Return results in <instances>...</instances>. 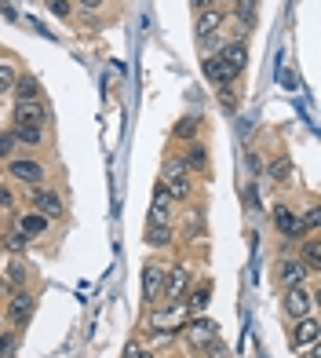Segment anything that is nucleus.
<instances>
[{"mask_svg": "<svg viewBox=\"0 0 321 358\" xmlns=\"http://www.w3.org/2000/svg\"><path fill=\"white\" fill-rule=\"evenodd\" d=\"M11 139L22 146H40L44 143V128L40 124H11Z\"/></svg>", "mask_w": 321, "mask_h": 358, "instance_id": "16", "label": "nucleus"}, {"mask_svg": "<svg viewBox=\"0 0 321 358\" xmlns=\"http://www.w3.org/2000/svg\"><path fill=\"white\" fill-rule=\"evenodd\" d=\"M186 336H190V344L201 351L208 340H216V336H219V325H216L212 318H194V322L186 325Z\"/></svg>", "mask_w": 321, "mask_h": 358, "instance_id": "10", "label": "nucleus"}, {"mask_svg": "<svg viewBox=\"0 0 321 358\" xmlns=\"http://www.w3.org/2000/svg\"><path fill=\"white\" fill-rule=\"evenodd\" d=\"M307 227H311V231L318 227V208H311V213H307V220H303V231H307Z\"/></svg>", "mask_w": 321, "mask_h": 358, "instance_id": "34", "label": "nucleus"}, {"mask_svg": "<svg viewBox=\"0 0 321 358\" xmlns=\"http://www.w3.org/2000/svg\"><path fill=\"white\" fill-rule=\"evenodd\" d=\"M204 77H208V80H216L219 88H227V85H234V80H237V73L223 66L219 55H208V59H204Z\"/></svg>", "mask_w": 321, "mask_h": 358, "instance_id": "15", "label": "nucleus"}, {"mask_svg": "<svg viewBox=\"0 0 321 358\" xmlns=\"http://www.w3.org/2000/svg\"><path fill=\"white\" fill-rule=\"evenodd\" d=\"M8 176L19 179V183L40 187L44 179H47V169L40 165V161H33V157H15V161H8Z\"/></svg>", "mask_w": 321, "mask_h": 358, "instance_id": "1", "label": "nucleus"}, {"mask_svg": "<svg viewBox=\"0 0 321 358\" xmlns=\"http://www.w3.org/2000/svg\"><path fill=\"white\" fill-rule=\"evenodd\" d=\"M4 245H8L11 252H26V238H22L19 231H11V234H4Z\"/></svg>", "mask_w": 321, "mask_h": 358, "instance_id": "30", "label": "nucleus"}, {"mask_svg": "<svg viewBox=\"0 0 321 358\" xmlns=\"http://www.w3.org/2000/svg\"><path fill=\"white\" fill-rule=\"evenodd\" d=\"M183 165L186 169H194V172H208V150L201 143H190V150H186V157H183Z\"/></svg>", "mask_w": 321, "mask_h": 358, "instance_id": "20", "label": "nucleus"}, {"mask_svg": "<svg viewBox=\"0 0 321 358\" xmlns=\"http://www.w3.org/2000/svg\"><path fill=\"white\" fill-rule=\"evenodd\" d=\"M288 176H292V161H288L285 154L267 165V179H274V183H288Z\"/></svg>", "mask_w": 321, "mask_h": 358, "instance_id": "21", "label": "nucleus"}, {"mask_svg": "<svg viewBox=\"0 0 321 358\" xmlns=\"http://www.w3.org/2000/svg\"><path fill=\"white\" fill-rule=\"evenodd\" d=\"M201 351H204L208 358H230V348H227V344H223V340H219V336H216V340H208V344H204Z\"/></svg>", "mask_w": 321, "mask_h": 358, "instance_id": "26", "label": "nucleus"}, {"mask_svg": "<svg viewBox=\"0 0 321 358\" xmlns=\"http://www.w3.org/2000/svg\"><path fill=\"white\" fill-rule=\"evenodd\" d=\"M219 103H223V110H237V95H234V85H227V88H219Z\"/></svg>", "mask_w": 321, "mask_h": 358, "instance_id": "29", "label": "nucleus"}, {"mask_svg": "<svg viewBox=\"0 0 321 358\" xmlns=\"http://www.w3.org/2000/svg\"><path fill=\"white\" fill-rule=\"evenodd\" d=\"M299 259L307 264V271H311V274H318V271H321V241H318V238H311L307 245H303Z\"/></svg>", "mask_w": 321, "mask_h": 358, "instance_id": "22", "label": "nucleus"}, {"mask_svg": "<svg viewBox=\"0 0 321 358\" xmlns=\"http://www.w3.org/2000/svg\"><path fill=\"white\" fill-rule=\"evenodd\" d=\"M15 103H26V99H40V85H37V80L33 77H19V80H15Z\"/></svg>", "mask_w": 321, "mask_h": 358, "instance_id": "18", "label": "nucleus"}, {"mask_svg": "<svg viewBox=\"0 0 321 358\" xmlns=\"http://www.w3.org/2000/svg\"><path fill=\"white\" fill-rule=\"evenodd\" d=\"M0 325H4V322H0Z\"/></svg>", "mask_w": 321, "mask_h": 358, "instance_id": "38", "label": "nucleus"}, {"mask_svg": "<svg viewBox=\"0 0 321 358\" xmlns=\"http://www.w3.org/2000/svg\"><path fill=\"white\" fill-rule=\"evenodd\" d=\"M29 315H33V296H29L26 289H19V292H15V296L8 300V322L22 329V325L29 322Z\"/></svg>", "mask_w": 321, "mask_h": 358, "instance_id": "7", "label": "nucleus"}, {"mask_svg": "<svg viewBox=\"0 0 321 358\" xmlns=\"http://www.w3.org/2000/svg\"><path fill=\"white\" fill-rule=\"evenodd\" d=\"M190 8H194V11H204V8H212V0H190Z\"/></svg>", "mask_w": 321, "mask_h": 358, "instance_id": "35", "label": "nucleus"}, {"mask_svg": "<svg viewBox=\"0 0 321 358\" xmlns=\"http://www.w3.org/2000/svg\"><path fill=\"white\" fill-rule=\"evenodd\" d=\"M15 348H19V333H8V336H0V358H11Z\"/></svg>", "mask_w": 321, "mask_h": 358, "instance_id": "27", "label": "nucleus"}, {"mask_svg": "<svg viewBox=\"0 0 321 358\" xmlns=\"http://www.w3.org/2000/svg\"><path fill=\"white\" fill-rule=\"evenodd\" d=\"M208 296H212V289H208V285L194 289V307H204V303H208Z\"/></svg>", "mask_w": 321, "mask_h": 358, "instance_id": "32", "label": "nucleus"}, {"mask_svg": "<svg viewBox=\"0 0 321 358\" xmlns=\"http://www.w3.org/2000/svg\"><path fill=\"white\" fill-rule=\"evenodd\" d=\"M15 80H19V70H15V62H0V95L15 88Z\"/></svg>", "mask_w": 321, "mask_h": 358, "instance_id": "24", "label": "nucleus"}, {"mask_svg": "<svg viewBox=\"0 0 321 358\" xmlns=\"http://www.w3.org/2000/svg\"><path fill=\"white\" fill-rule=\"evenodd\" d=\"M11 150H15V139H11V132H0V161L11 157Z\"/></svg>", "mask_w": 321, "mask_h": 358, "instance_id": "31", "label": "nucleus"}, {"mask_svg": "<svg viewBox=\"0 0 321 358\" xmlns=\"http://www.w3.org/2000/svg\"><path fill=\"white\" fill-rule=\"evenodd\" d=\"M186 285H190V267H172V271H165V289H160V296H168L172 303H179Z\"/></svg>", "mask_w": 321, "mask_h": 358, "instance_id": "8", "label": "nucleus"}, {"mask_svg": "<svg viewBox=\"0 0 321 358\" xmlns=\"http://www.w3.org/2000/svg\"><path fill=\"white\" fill-rule=\"evenodd\" d=\"M274 220H278V231H281L288 241H299V238H303V223H299V216H296L288 205H278V208H274Z\"/></svg>", "mask_w": 321, "mask_h": 358, "instance_id": "11", "label": "nucleus"}, {"mask_svg": "<svg viewBox=\"0 0 321 358\" xmlns=\"http://www.w3.org/2000/svg\"><path fill=\"white\" fill-rule=\"evenodd\" d=\"M147 241H150L154 249L172 245V227L168 223H147Z\"/></svg>", "mask_w": 321, "mask_h": 358, "instance_id": "19", "label": "nucleus"}, {"mask_svg": "<svg viewBox=\"0 0 321 358\" xmlns=\"http://www.w3.org/2000/svg\"><path fill=\"white\" fill-rule=\"evenodd\" d=\"M219 62H223V66H227V70H234V73H241V70H245V62H248V48L245 44H223L219 48Z\"/></svg>", "mask_w": 321, "mask_h": 358, "instance_id": "13", "label": "nucleus"}, {"mask_svg": "<svg viewBox=\"0 0 321 358\" xmlns=\"http://www.w3.org/2000/svg\"><path fill=\"white\" fill-rule=\"evenodd\" d=\"M311 303H314V292H307L303 285L285 289L281 307H285V315H288V318H307V315H311Z\"/></svg>", "mask_w": 321, "mask_h": 358, "instance_id": "5", "label": "nucleus"}, {"mask_svg": "<svg viewBox=\"0 0 321 358\" xmlns=\"http://www.w3.org/2000/svg\"><path fill=\"white\" fill-rule=\"evenodd\" d=\"M314 336H318V322H314L311 315H307V318H299V333L292 336V344H296V348H303V344H311Z\"/></svg>", "mask_w": 321, "mask_h": 358, "instance_id": "23", "label": "nucleus"}, {"mask_svg": "<svg viewBox=\"0 0 321 358\" xmlns=\"http://www.w3.org/2000/svg\"><path fill=\"white\" fill-rule=\"evenodd\" d=\"M172 208H175V198H172V194L165 190V183H157V187H154V208H150V223H168Z\"/></svg>", "mask_w": 321, "mask_h": 358, "instance_id": "12", "label": "nucleus"}, {"mask_svg": "<svg viewBox=\"0 0 321 358\" xmlns=\"http://www.w3.org/2000/svg\"><path fill=\"white\" fill-rule=\"evenodd\" d=\"M29 205H33L40 216H47V220L62 216V198H59L55 190H47L44 183H40V187H33V194H29Z\"/></svg>", "mask_w": 321, "mask_h": 358, "instance_id": "6", "label": "nucleus"}, {"mask_svg": "<svg viewBox=\"0 0 321 358\" xmlns=\"http://www.w3.org/2000/svg\"><path fill=\"white\" fill-rule=\"evenodd\" d=\"M165 264H147V274H142V292H147V303L160 300V289H165Z\"/></svg>", "mask_w": 321, "mask_h": 358, "instance_id": "9", "label": "nucleus"}, {"mask_svg": "<svg viewBox=\"0 0 321 358\" xmlns=\"http://www.w3.org/2000/svg\"><path fill=\"white\" fill-rule=\"evenodd\" d=\"M307 274H311V271H307V264H303L299 256H296V259L285 256L281 264H278V271H274V278H278L281 289H292V285H303V282H307Z\"/></svg>", "mask_w": 321, "mask_h": 358, "instance_id": "4", "label": "nucleus"}, {"mask_svg": "<svg viewBox=\"0 0 321 358\" xmlns=\"http://www.w3.org/2000/svg\"><path fill=\"white\" fill-rule=\"evenodd\" d=\"M165 190L172 194V198H190V190H194V187H190V179H186V165H183V157L179 161H168V165H165Z\"/></svg>", "mask_w": 321, "mask_h": 358, "instance_id": "2", "label": "nucleus"}, {"mask_svg": "<svg viewBox=\"0 0 321 358\" xmlns=\"http://www.w3.org/2000/svg\"><path fill=\"white\" fill-rule=\"evenodd\" d=\"M8 274H11V282H15V285L26 282V271H22V264H11V271H8Z\"/></svg>", "mask_w": 321, "mask_h": 358, "instance_id": "33", "label": "nucleus"}, {"mask_svg": "<svg viewBox=\"0 0 321 358\" xmlns=\"http://www.w3.org/2000/svg\"><path fill=\"white\" fill-rule=\"evenodd\" d=\"M47 231V216H40V213H26V216H19V234L29 241V238H40Z\"/></svg>", "mask_w": 321, "mask_h": 358, "instance_id": "17", "label": "nucleus"}, {"mask_svg": "<svg viewBox=\"0 0 321 358\" xmlns=\"http://www.w3.org/2000/svg\"><path fill=\"white\" fill-rule=\"evenodd\" d=\"M0 205H4V208L11 205V190H8V187H0Z\"/></svg>", "mask_w": 321, "mask_h": 358, "instance_id": "36", "label": "nucleus"}, {"mask_svg": "<svg viewBox=\"0 0 321 358\" xmlns=\"http://www.w3.org/2000/svg\"><path fill=\"white\" fill-rule=\"evenodd\" d=\"M219 26H223V11H216V8H204V11H197L194 34L204 41V37H216V34H219Z\"/></svg>", "mask_w": 321, "mask_h": 358, "instance_id": "14", "label": "nucleus"}, {"mask_svg": "<svg viewBox=\"0 0 321 358\" xmlns=\"http://www.w3.org/2000/svg\"><path fill=\"white\" fill-rule=\"evenodd\" d=\"M52 121V110H47L44 99H26V103H15V124H47Z\"/></svg>", "mask_w": 321, "mask_h": 358, "instance_id": "3", "label": "nucleus"}, {"mask_svg": "<svg viewBox=\"0 0 321 358\" xmlns=\"http://www.w3.org/2000/svg\"><path fill=\"white\" fill-rule=\"evenodd\" d=\"M47 11H52V15H59V19H70V15H73L70 0H47Z\"/></svg>", "mask_w": 321, "mask_h": 358, "instance_id": "28", "label": "nucleus"}, {"mask_svg": "<svg viewBox=\"0 0 321 358\" xmlns=\"http://www.w3.org/2000/svg\"><path fill=\"white\" fill-rule=\"evenodd\" d=\"M80 4H84L88 11H95V8H103V4H106V0H80Z\"/></svg>", "mask_w": 321, "mask_h": 358, "instance_id": "37", "label": "nucleus"}, {"mask_svg": "<svg viewBox=\"0 0 321 358\" xmlns=\"http://www.w3.org/2000/svg\"><path fill=\"white\" fill-rule=\"evenodd\" d=\"M197 128H201L197 117H183L179 124H175V136H179V139H194V136H197Z\"/></svg>", "mask_w": 321, "mask_h": 358, "instance_id": "25", "label": "nucleus"}]
</instances>
